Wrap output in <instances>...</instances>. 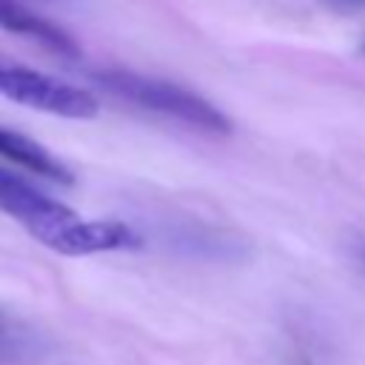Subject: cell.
<instances>
[{
    "label": "cell",
    "mask_w": 365,
    "mask_h": 365,
    "mask_svg": "<svg viewBox=\"0 0 365 365\" xmlns=\"http://www.w3.org/2000/svg\"><path fill=\"white\" fill-rule=\"evenodd\" d=\"M94 80L103 88H108L111 94H117V97H123V100H128V103H134L145 111L171 117L182 125H191V128L205 131V134H217V137L231 134V120L214 103H208L197 91H191L185 86H177L171 80L145 77V74L125 71V68L103 71Z\"/></svg>",
    "instance_id": "obj_1"
},
{
    "label": "cell",
    "mask_w": 365,
    "mask_h": 365,
    "mask_svg": "<svg viewBox=\"0 0 365 365\" xmlns=\"http://www.w3.org/2000/svg\"><path fill=\"white\" fill-rule=\"evenodd\" d=\"M0 97L66 120H91L100 111L91 91L17 63H0Z\"/></svg>",
    "instance_id": "obj_2"
},
{
    "label": "cell",
    "mask_w": 365,
    "mask_h": 365,
    "mask_svg": "<svg viewBox=\"0 0 365 365\" xmlns=\"http://www.w3.org/2000/svg\"><path fill=\"white\" fill-rule=\"evenodd\" d=\"M0 211L26 225V231L43 245H48L66 225L77 220L68 205L6 168H0Z\"/></svg>",
    "instance_id": "obj_3"
},
{
    "label": "cell",
    "mask_w": 365,
    "mask_h": 365,
    "mask_svg": "<svg viewBox=\"0 0 365 365\" xmlns=\"http://www.w3.org/2000/svg\"><path fill=\"white\" fill-rule=\"evenodd\" d=\"M143 245V237L123 220H74L66 225L46 248L63 257H88L103 251H134Z\"/></svg>",
    "instance_id": "obj_4"
},
{
    "label": "cell",
    "mask_w": 365,
    "mask_h": 365,
    "mask_svg": "<svg viewBox=\"0 0 365 365\" xmlns=\"http://www.w3.org/2000/svg\"><path fill=\"white\" fill-rule=\"evenodd\" d=\"M0 157L11 160L14 165L43 177V180H51V182H63V185H71L74 182V174L71 168L57 157L51 154L46 145H40L37 140L26 137L23 131H14V128H3L0 125Z\"/></svg>",
    "instance_id": "obj_5"
},
{
    "label": "cell",
    "mask_w": 365,
    "mask_h": 365,
    "mask_svg": "<svg viewBox=\"0 0 365 365\" xmlns=\"http://www.w3.org/2000/svg\"><path fill=\"white\" fill-rule=\"evenodd\" d=\"M0 29H6L11 34H20V37H29V40H37L40 46H46L51 51H60V54H74L77 51L74 40L57 23L40 17L23 0H0Z\"/></svg>",
    "instance_id": "obj_6"
},
{
    "label": "cell",
    "mask_w": 365,
    "mask_h": 365,
    "mask_svg": "<svg viewBox=\"0 0 365 365\" xmlns=\"http://www.w3.org/2000/svg\"><path fill=\"white\" fill-rule=\"evenodd\" d=\"M37 354H43V342L37 336L0 314V362H31Z\"/></svg>",
    "instance_id": "obj_7"
},
{
    "label": "cell",
    "mask_w": 365,
    "mask_h": 365,
    "mask_svg": "<svg viewBox=\"0 0 365 365\" xmlns=\"http://www.w3.org/2000/svg\"><path fill=\"white\" fill-rule=\"evenodd\" d=\"M362 262H365V248H362Z\"/></svg>",
    "instance_id": "obj_8"
},
{
    "label": "cell",
    "mask_w": 365,
    "mask_h": 365,
    "mask_svg": "<svg viewBox=\"0 0 365 365\" xmlns=\"http://www.w3.org/2000/svg\"><path fill=\"white\" fill-rule=\"evenodd\" d=\"M362 51H365V43H362Z\"/></svg>",
    "instance_id": "obj_9"
}]
</instances>
